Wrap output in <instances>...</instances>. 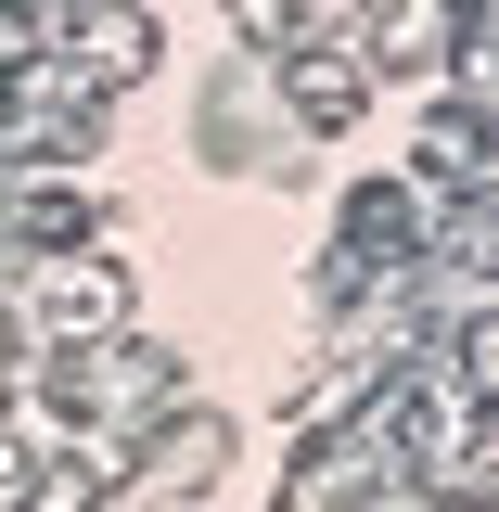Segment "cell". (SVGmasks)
Wrapping results in <instances>:
<instances>
[{
	"mask_svg": "<svg viewBox=\"0 0 499 512\" xmlns=\"http://www.w3.org/2000/svg\"><path fill=\"white\" fill-rule=\"evenodd\" d=\"M39 295H52L64 333H116V320H128V282H116V269H52Z\"/></svg>",
	"mask_w": 499,
	"mask_h": 512,
	"instance_id": "cell-1",
	"label": "cell"
},
{
	"mask_svg": "<svg viewBox=\"0 0 499 512\" xmlns=\"http://www.w3.org/2000/svg\"><path fill=\"white\" fill-rule=\"evenodd\" d=\"M423 180H448V192L487 180V154H474V103H448V116L423 128Z\"/></svg>",
	"mask_w": 499,
	"mask_h": 512,
	"instance_id": "cell-2",
	"label": "cell"
},
{
	"mask_svg": "<svg viewBox=\"0 0 499 512\" xmlns=\"http://www.w3.org/2000/svg\"><path fill=\"white\" fill-rule=\"evenodd\" d=\"M13 500H26V448H0V512H13Z\"/></svg>",
	"mask_w": 499,
	"mask_h": 512,
	"instance_id": "cell-3",
	"label": "cell"
}]
</instances>
